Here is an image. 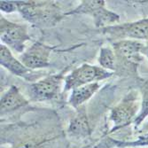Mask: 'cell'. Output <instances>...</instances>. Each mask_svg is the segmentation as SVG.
Wrapping results in <instances>:
<instances>
[{
	"mask_svg": "<svg viewBox=\"0 0 148 148\" xmlns=\"http://www.w3.org/2000/svg\"><path fill=\"white\" fill-rule=\"evenodd\" d=\"M138 108V102L131 95L126 97L115 106L110 113V120L114 123V127L110 132H114L130 123L137 114Z\"/></svg>",
	"mask_w": 148,
	"mask_h": 148,
	"instance_id": "cell-8",
	"label": "cell"
},
{
	"mask_svg": "<svg viewBox=\"0 0 148 148\" xmlns=\"http://www.w3.org/2000/svg\"><path fill=\"white\" fill-rule=\"evenodd\" d=\"M0 64L12 74L22 77L25 80L30 81L35 76V72L27 68L21 60H18L12 55L11 50L5 45L0 46Z\"/></svg>",
	"mask_w": 148,
	"mask_h": 148,
	"instance_id": "cell-9",
	"label": "cell"
},
{
	"mask_svg": "<svg viewBox=\"0 0 148 148\" xmlns=\"http://www.w3.org/2000/svg\"><path fill=\"white\" fill-rule=\"evenodd\" d=\"M148 115V97L145 98L143 100V104H142V108L139 112V114H138V116L136 117L135 121H134V123H135L136 128L138 127L142 122L145 120V118Z\"/></svg>",
	"mask_w": 148,
	"mask_h": 148,
	"instance_id": "cell-16",
	"label": "cell"
},
{
	"mask_svg": "<svg viewBox=\"0 0 148 148\" xmlns=\"http://www.w3.org/2000/svg\"><path fill=\"white\" fill-rule=\"evenodd\" d=\"M99 83H92L74 89L69 99V104L74 108H79L99 90Z\"/></svg>",
	"mask_w": 148,
	"mask_h": 148,
	"instance_id": "cell-12",
	"label": "cell"
},
{
	"mask_svg": "<svg viewBox=\"0 0 148 148\" xmlns=\"http://www.w3.org/2000/svg\"><path fill=\"white\" fill-rule=\"evenodd\" d=\"M102 32L115 38L129 37L132 39H148V19L122 25L108 26Z\"/></svg>",
	"mask_w": 148,
	"mask_h": 148,
	"instance_id": "cell-7",
	"label": "cell"
},
{
	"mask_svg": "<svg viewBox=\"0 0 148 148\" xmlns=\"http://www.w3.org/2000/svg\"><path fill=\"white\" fill-rule=\"evenodd\" d=\"M105 1L95 0V1H82L73 11L66 13L65 15L70 14H87L93 18L94 24L97 28H106L108 25L119 21V15L115 12L106 9Z\"/></svg>",
	"mask_w": 148,
	"mask_h": 148,
	"instance_id": "cell-4",
	"label": "cell"
},
{
	"mask_svg": "<svg viewBox=\"0 0 148 148\" xmlns=\"http://www.w3.org/2000/svg\"><path fill=\"white\" fill-rule=\"evenodd\" d=\"M28 105L29 100L23 96V94L16 86L12 85L3 94L1 99H0L1 115H5V114L15 111Z\"/></svg>",
	"mask_w": 148,
	"mask_h": 148,
	"instance_id": "cell-11",
	"label": "cell"
},
{
	"mask_svg": "<svg viewBox=\"0 0 148 148\" xmlns=\"http://www.w3.org/2000/svg\"><path fill=\"white\" fill-rule=\"evenodd\" d=\"M17 11L31 24L45 28L55 25L63 17L59 8L51 2L15 1Z\"/></svg>",
	"mask_w": 148,
	"mask_h": 148,
	"instance_id": "cell-1",
	"label": "cell"
},
{
	"mask_svg": "<svg viewBox=\"0 0 148 148\" xmlns=\"http://www.w3.org/2000/svg\"><path fill=\"white\" fill-rule=\"evenodd\" d=\"M0 8H1L2 12L9 13L17 11V5L15 1H1Z\"/></svg>",
	"mask_w": 148,
	"mask_h": 148,
	"instance_id": "cell-17",
	"label": "cell"
},
{
	"mask_svg": "<svg viewBox=\"0 0 148 148\" xmlns=\"http://www.w3.org/2000/svg\"><path fill=\"white\" fill-rule=\"evenodd\" d=\"M55 137H51L48 135L41 136L37 135L35 137H29L13 144L12 148H48L49 145L54 141Z\"/></svg>",
	"mask_w": 148,
	"mask_h": 148,
	"instance_id": "cell-14",
	"label": "cell"
},
{
	"mask_svg": "<svg viewBox=\"0 0 148 148\" xmlns=\"http://www.w3.org/2000/svg\"><path fill=\"white\" fill-rule=\"evenodd\" d=\"M65 73L48 75L29 86L30 98L36 101L51 100L56 98L62 88V83L65 81Z\"/></svg>",
	"mask_w": 148,
	"mask_h": 148,
	"instance_id": "cell-5",
	"label": "cell"
},
{
	"mask_svg": "<svg viewBox=\"0 0 148 148\" xmlns=\"http://www.w3.org/2000/svg\"><path fill=\"white\" fill-rule=\"evenodd\" d=\"M68 134L70 138L78 140L84 139L90 136L91 128L84 107L80 106L77 108L75 115L71 119L69 123Z\"/></svg>",
	"mask_w": 148,
	"mask_h": 148,
	"instance_id": "cell-10",
	"label": "cell"
},
{
	"mask_svg": "<svg viewBox=\"0 0 148 148\" xmlns=\"http://www.w3.org/2000/svg\"><path fill=\"white\" fill-rule=\"evenodd\" d=\"M99 63L102 69L107 71H114L116 69V56L114 51L108 47L101 48L99 56Z\"/></svg>",
	"mask_w": 148,
	"mask_h": 148,
	"instance_id": "cell-15",
	"label": "cell"
},
{
	"mask_svg": "<svg viewBox=\"0 0 148 148\" xmlns=\"http://www.w3.org/2000/svg\"><path fill=\"white\" fill-rule=\"evenodd\" d=\"M141 132H148V123L145 125V127L143 128V130H141Z\"/></svg>",
	"mask_w": 148,
	"mask_h": 148,
	"instance_id": "cell-18",
	"label": "cell"
},
{
	"mask_svg": "<svg viewBox=\"0 0 148 148\" xmlns=\"http://www.w3.org/2000/svg\"><path fill=\"white\" fill-rule=\"evenodd\" d=\"M0 37L3 44L15 52H23L25 43L30 40L26 24L12 22L5 17L0 18Z\"/></svg>",
	"mask_w": 148,
	"mask_h": 148,
	"instance_id": "cell-3",
	"label": "cell"
},
{
	"mask_svg": "<svg viewBox=\"0 0 148 148\" xmlns=\"http://www.w3.org/2000/svg\"><path fill=\"white\" fill-rule=\"evenodd\" d=\"M53 47L40 42L34 43L20 57L21 61L31 70L48 68Z\"/></svg>",
	"mask_w": 148,
	"mask_h": 148,
	"instance_id": "cell-6",
	"label": "cell"
},
{
	"mask_svg": "<svg viewBox=\"0 0 148 148\" xmlns=\"http://www.w3.org/2000/svg\"><path fill=\"white\" fill-rule=\"evenodd\" d=\"M112 75V72L102 69L101 66L83 64L65 77L63 92L70 90H73L74 89L92 83H99L101 80L109 78Z\"/></svg>",
	"mask_w": 148,
	"mask_h": 148,
	"instance_id": "cell-2",
	"label": "cell"
},
{
	"mask_svg": "<svg viewBox=\"0 0 148 148\" xmlns=\"http://www.w3.org/2000/svg\"><path fill=\"white\" fill-rule=\"evenodd\" d=\"M114 49L116 54L128 60H134L139 59V53L144 49L143 44L138 41H131V40H123L114 44Z\"/></svg>",
	"mask_w": 148,
	"mask_h": 148,
	"instance_id": "cell-13",
	"label": "cell"
}]
</instances>
